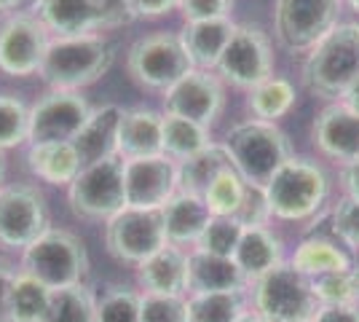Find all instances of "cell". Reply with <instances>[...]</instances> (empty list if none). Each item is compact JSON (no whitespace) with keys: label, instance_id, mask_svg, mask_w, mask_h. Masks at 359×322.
Segmentation results:
<instances>
[{"label":"cell","instance_id":"1","mask_svg":"<svg viewBox=\"0 0 359 322\" xmlns=\"http://www.w3.org/2000/svg\"><path fill=\"white\" fill-rule=\"evenodd\" d=\"M223 145L247 188H260V191L292 159V145L285 132L276 123L257 119L236 123L225 135Z\"/></svg>","mask_w":359,"mask_h":322},{"label":"cell","instance_id":"2","mask_svg":"<svg viewBox=\"0 0 359 322\" xmlns=\"http://www.w3.org/2000/svg\"><path fill=\"white\" fill-rule=\"evenodd\" d=\"M113 46L102 35H75V38H54L46 48L43 65L38 76L51 89L78 92L105 76L113 65Z\"/></svg>","mask_w":359,"mask_h":322},{"label":"cell","instance_id":"3","mask_svg":"<svg viewBox=\"0 0 359 322\" xmlns=\"http://www.w3.org/2000/svg\"><path fill=\"white\" fill-rule=\"evenodd\" d=\"M359 78V25L346 22L316 43L303 62V86L316 97H344Z\"/></svg>","mask_w":359,"mask_h":322},{"label":"cell","instance_id":"4","mask_svg":"<svg viewBox=\"0 0 359 322\" xmlns=\"http://www.w3.org/2000/svg\"><path fill=\"white\" fill-rule=\"evenodd\" d=\"M22 271L43 282L48 290L81 285L89 274V253L73 231L46 229L30 247L22 250Z\"/></svg>","mask_w":359,"mask_h":322},{"label":"cell","instance_id":"5","mask_svg":"<svg viewBox=\"0 0 359 322\" xmlns=\"http://www.w3.org/2000/svg\"><path fill=\"white\" fill-rule=\"evenodd\" d=\"M269 210L282 220H306L319 213L330 194L325 169L309 159H290L263 188Z\"/></svg>","mask_w":359,"mask_h":322},{"label":"cell","instance_id":"6","mask_svg":"<svg viewBox=\"0 0 359 322\" xmlns=\"http://www.w3.org/2000/svg\"><path fill=\"white\" fill-rule=\"evenodd\" d=\"M252 304L266 322H309L319 311L311 276L300 274L292 263H282L252 282Z\"/></svg>","mask_w":359,"mask_h":322},{"label":"cell","instance_id":"7","mask_svg":"<svg viewBox=\"0 0 359 322\" xmlns=\"http://www.w3.org/2000/svg\"><path fill=\"white\" fill-rule=\"evenodd\" d=\"M67 201L75 217L83 220H110L126 207L123 194V159L110 156L97 164H89L78 172L70 188Z\"/></svg>","mask_w":359,"mask_h":322},{"label":"cell","instance_id":"8","mask_svg":"<svg viewBox=\"0 0 359 322\" xmlns=\"http://www.w3.org/2000/svg\"><path fill=\"white\" fill-rule=\"evenodd\" d=\"M344 0H276L273 32L279 46L295 54H306L338 25Z\"/></svg>","mask_w":359,"mask_h":322},{"label":"cell","instance_id":"9","mask_svg":"<svg viewBox=\"0 0 359 322\" xmlns=\"http://www.w3.org/2000/svg\"><path fill=\"white\" fill-rule=\"evenodd\" d=\"M126 67L140 86L158 89V92H166L180 78L194 70L188 51L175 32H150L145 38H140L129 48Z\"/></svg>","mask_w":359,"mask_h":322},{"label":"cell","instance_id":"10","mask_svg":"<svg viewBox=\"0 0 359 322\" xmlns=\"http://www.w3.org/2000/svg\"><path fill=\"white\" fill-rule=\"evenodd\" d=\"M215 73L220 81L247 92L269 81L273 76V51L269 35L257 25H236Z\"/></svg>","mask_w":359,"mask_h":322},{"label":"cell","instance_id":"11","mask_svg":"<svg viewBox=\"0 0 359 322\" xmlns=\"http://www.w3.org/2000/svg\"><path fill=\"white\" fill-rule=\"evenodd\" d=\"M105 245L113 258L123 263L148 261L153 253L166 247V231L161 210H132L123 207L105 226Z\"/></svg>","mask_w":359,"mask_h":322},{"label":"cell","instance_id":"12","mask_svg":"<svg viewBox=\"0 0 359 322\" xmlns=\"http://www.w3.org/2000/svg\"><path fill=\"white\" fill-rule=\"evenodd\" d=\"M48 226L46 196L27 183L0 188V245L25 250L30 247Z\"/></svg>","mask_w":359,"mask_h":322},{"label":"cell","instance_id":"13","mask_svg":"<svg viewBox=\"0 0 359 322\" xmlns=\"http://www.w3.org/2000/svg\"><path fill=\"white\" fill-rule=\"evenodd\" d=\"M91 107L81 92H51L41 97L30 107V126H27V140L30 145L41 142H73L83 123L89 121Z\"/></svg>","mask_w":359,"mask_h":322},{"label":"cell","instance_id":"14","mask_svg":"<svg viewBox=\"0 0 359 322\" xmlns=\"http://www.w3.org/2000/svg\"><path fill=\"white\" fill-rule=\"evenodd\" d=\"M180 191L177 161L166 154L123 159V194L132 210H161Z\"/></svg>","mask_w":359,"mask_h":322},{"label":"cell","instance_id":"15","mask_svg":"<svg viewBox=\"0 0 359 322\" xmlns=\"http://www.w3.org/2000/svg\"><path fill=\"white\" fill-rule=\"evenodd\" d=\"M48 43V30L32 14H16L6 19L0 25V73L14 78L38 73Z\"/></svg>","mask_w":359,"mask_h":322},{"label":"cell","instance_id":"16","mask_svg":"<svg viewBox=\"0 0 359 322\" xmlns=\"http://www.w3.org/2000/svg\"><path fill=\"white\" fill-rule=\"evenodd\" d=\"M164 107L172 116H182L210 129L225 107L223 81L215 70H191L164 92Z\"/></svg>","mask_w":359,"mask_h":322},{"label":"cell","instance_id":"17","mask_svg":"<svg viewBox=\"0 0 359 322\" xmlns=\"http://www.w3.org/2000/svg\"><path fill=\"white\" fill-rule=\"evenodd\" d=\"M30 14L57 38L89 35L107 27L105 14L91 0H35Z\"/></svg>","mask_w":359,"mask_h":322},{"label":"cell","instance_id":"18","mask_svg":"<svg viewBox=\"0 0 359 322\" xmlns=\"http://www.w3.org/2000/svg\"><path fill=\"white\" fill-rule=\"evenodd\" d=\"M314 145L341 164L359 161V116L346 105L325 107L314 121Z\"/></svg>","mask_w":359,"mask_h":322},{"label":"cell","instance_id":"19","mask_svg":"<svg viewBox=\"0 0 359 322\" xmlns=\"http://www.w3.org/2000/svg\"><path fill=\"white\" fill-rule=\"evenodd\" d=\"M137 279L148 295H185L188 293V253L166 245L137 266Z\"/></svg>","mask_w":359,"mask_h":322},{"label":"cell","instance_id":"20","mask_svg":"<svg viewBox=\"0 0 359 322\" xmlns=\"http://www.w3.org/2000/svg\"><path fill=\"white\" fill-rule=\"evenodd\" d=\"M164 116L150 107H129L121 113L118 123V156L121 159H145L164 154L161 140Z\"/></svg>","mask_w":359,"mask_h":322},{"label":"cell","instance_id":"21","mask_svg":"<svg viewBox=\"0 0 359 322\" xmlns=\"http://www.w3.org/2000/svg\"><path fill=\"white\" fill-rule=\"evenodd\" d=\"M118 105H102L91 110L89 121L83 123V129L73 140L75 154L81 159V169L97 164L102 159L118 156V123H121Z\"/></svg>","mask_w":359,"mask_h":322},{"label":"cell","instance_id":"22","mask_svg":"<svg viewBox=\"0 0 359 322\" xmlns=\"http://www.w3.org/2000/svg\"><path fill=\"white\" fill-rule=\"evenodd\" d=\"M250 282L233 258L194 250L188 255V293H244Z\"/></svg>","mask_w":359,"mask_h":322},{"label":"cell","instance_id":"23","mask_svg":"<svg viewBox=\"0 0 359 322\" xmlns=\"http://www.w3.org/2000/svg\"><path fill=\"white\" fill-rule=\"evenodd\" d=\"M161 217H164L166 242L175 247H185L198 242V236L210 226L212 213L210 207H207V201L201 199V196L177 191L161 207Z\"/></svg>","mask_w":359,"mask_h":322},{"label":"cell","instance_id":"24","mask_svg":"<svg viewBox=\"0 0 359 322\" xmlns=\"http://www.w3.org/2000/svg\"><path fill=\"white\" fill-rule=\"evenodd\" d=\"M233 261L241 269V274L247 276V282L252 285L260 276H266L276 266L285 263V247H282V239L271 229L252 226V229H244V234H241Z\"/></svg>","mask_w":359,"mask_h":322},{"label":"cell","instance_id":"25","mask_svg":"<svg viewBox=\"0 0 359 322\" xmlns=\"http://www.w3.org/2000/svg\"><path fill=\"white\" fill-rule=\"evenodd\" d=\"M236 25L231 19H210V22H188L180 32V41L188 51V60L196 70H215L223 57L225 46Z\"/></svg>","mask_w":359,"mask_h":322},{"label":"cell","instance_id":"26","mask_svg":"<svg viewBox=\"0 0 359 322\" xmlns=\"http://www.w3.org/2000/svg\"><path fill=\"white\" fill-rule=\"evenodd\" d=\"M27 167L43 183L70 188V183L81 172V159L75 154L73 142H41V145H30Z\"/></svg>","mask_w":359,"mask_h":322},{"label":"cell","instance_id":"27","mask_svg":"<svg viewBox=\"0 0 359 322\" xmlns=\"http://www.w3.org/2000/svg\"><path fill=\"white\" fill-rule=\"evenodd\" d=\"M231 167H233V164H231V156H228L223 142H212L210 148H204L201 154L191 156L188 161H180L177 164L180 191L204 199L207 188L215 183V177Z\"/></svg>","mask_w":359,"mask_h":322},{"label":"cell","instance_id":"28","mask_svg":"<svg viewBox=\"0 0 359 322\" xmlns=\"http://www.w3.org/2000/svg\"><path fill=\"white\" fill-rule=\"evenodd\" d=\"M161 140H164V154L177 164L188 161L191 156L201 154L204 148L212 145L207 126L191 121V119H182V116H172V113H164Z\"/></svg>","mask_w":359,"mask_h":322},{"label":"cell","instance_id":"29","mask_svg":"<svg viewBox=\"0 0 359 322\" xmlns=\"http://www.w3.org/2000/svg\"><path fill=\"white\" fill-rule=\"evenodd\" d=\"M292 266L298 269L300 274L306 276H322V274H335V271H351L354 263L346 255L338 245H332L327 239H303L292 255Z\"/></svg>","mask_w":359,"mask_h":322},{"label":"cell","instance_id":"30","mask_svg":"<svg viewBox=\"0 0 359 322\" xmlns=\"http://www.w3.org/2000/svg\"><path fill=\"white\" fill-rule=\"evenodd\" d=\"M41 322H97V298L89 285L51 290V301Z\"/></svg>","mask_w":359,"mask_h":322},{"label":"cell","instance_id":"31","mask_svg":"<svg viewBox=\"0 0 359 322\" xmlns=\"http://www.w3.org/2000/svg\"><path fill=\"white\" fill-rule=\"evenodd\" d=\"M292 105H295V86L287 78L271 76L250 92V110L257 121L273 123L276 119L287 116Z\"/></svg>","mask_w":359,"mask_h":322},{"label":"cell","instance_id":"32","mask_svg":"<svg viewBox=\"0 0 359 322\" xmlns=\"http://www.w3.org/2000/svg\"><path fill=\"white\" fill-rule=\"evenodd\" d=\"M51 301V290L27 271H16L11 288V322H41Z\"/></svg>","mask_w":359,"mask_h":322},{"label":"cell","instance_id":"33","mask_svg":"<svg viewBox=\"0 0 359 322\" xmlns=\"http://www.w3.org/2000/svg\"><path fill=\"white\" fill-rule=\"evenodd\" d=\"M188 301V322H236L244 314V293H196Z\"/></svg>","mask_w":359,"mask_h":322},{"label":"cell","instance_id":"34","mask_svg":"<svg viewBox=\"0 0 359 322\" xmlns=\"http://www.w3.org/2000/svg\"><path fill=\"white\" fill-rule=\"evenodd\" d=\"M244 194H247V183L239 177V172L231 167L215 177V183H212L210 188H207V194H204V201H207V207H210L212 215L236 217L241 201H244Z\"/></svg>","mask_w":359,"mask_h":322},{"label":"cell","instance_id":"35","mask_svg":"<svg viewBox=\"0 0 359 322\" xmlns=\"http://www.w3.org/2000/svg\"><path fill=\"white\" fill-rule=\"evenodd\" d=\"M241 234H244V226L236 217L212 215L210 226L204 229V234L196 242V250L212 253V255H223V258H233V253H236V247L241 242Z\"/></svg>","mask_w":359,"mask_h":322},{"label":"cell","instance_id":"36","mask_svg":"<svg viewBox=\"0 0 359 322\" xmlns=\"http://www.w3.org/2000/svg\"><path fill=\"white\" fill-rule=\"evenodd\" d=\"M140 311L142 295L123 285H113L97 298V322H140Z\"/></svg>","mask_w":359,"mask_h":322},{"label":"cell","instance_id":"37","mask_svg":"<svg viewBox=\"0 0 359 322\" xmlns=\"http://www.w3.org/2000/svg\"><path fill=\"white\" fill-rule=\"evenodd\" d=\"M27 126H30L27 105L19 97L0 94V151L22 145L27 140Z\"/></svg>","mask_w":359,"mask_h":322},{"label":"cell","instance_id":"38","mask_svg":"<svg viewBox=\"0 0 359 322\" xmlns=\"http://www.w3.org/2000/svg\"><path fill=\"white\" fill-rule=\"evenodd\" d=\"M140 322H188V301L182 295H142Z\"/></svg>","mask_w":359,"mask_h":322},{"label":"cell","instance_id":"39","mask_svg":"<svg viewBox=\"0 0 359 322\" xmlns=\"http://www.w3.org/2000/svg\"><path fill=\"white\" fill-rule=\"evenodd\" d=\"M311 288L319 301V307H341V304H354V293L348 282V271H335V274H322L311 279Z\"/></svg>","mask_w":359,"mask_h":322},{"label":"cell","instance_id":"40","mask_svg":"<svg viewBox=\"0 0 359 322\" xmlns=\"http://www.w3.org/2000/svg\"><path fill=\"white\" fill-rule=\"evenodd\" d=\"M332 231L338 234V239L348 247L359 250V201L348 199L338 201V207L332 210Z\"/></svg>","mask_w":359,"mask_h":322},{"label":"cell","instance_id":"41","mask_svg":"<svg viewBox=\"0 0 359 322\" xmlns=\"http://www.w3.org/2000/svg\"><path fill=\"white\" fill-rule=\"evenodd\" d=\"M233 0H180V11L185 22H210V19H231Z\"/></svg>","mask_w":359,"mask_h":322},{"label":"cell","instance_id":"42","mask_svg":"<svg viewBox=\"0 0 359 322\" xmlns=\"http://www.w3.org/2000/svg\"><path fill=\"white\" fill-rule=\"evenodd\" d=\"M271 217L269 201H266V194L260 188H247L244 194V201H241L239 213H236V220H239L244 229H252V226H266Z\"/></svg>","mask_w":359,"mask_h":322},{"label":"cell","instance_id":"43","mask_svg":"<svg viewBox=\"0 0 359 322\" xmlns=\"http://www.w3.org/2000/svg\"><path fill=\"white\" fill-rule=\"evenodd\" d=\"M180 8V0H129L132 19H156Z\"/></svg>","mask_w":359,"mask_h":322},{"label":"cell","instance_id":"44","mask_svg":"<svg viewBox=\"0 0 359 322\" xmlns=\"http://www.w3.org/2000/svg\"><path fill=\"white\" fill-rule=\"evenodd\" d=\"M107 19V27H118V25H126L132 22V14H129V0H91Z\"/></svg>","mask_w":359,"mask_h":322},{"label":"cell","instance_id":"45","mask_svg":"<svg viewBox=\"0 0 359 322\" xmlns=\"http://www.w3.org/2000/svg\"><path fill=\"white\" fill-rule=\"evenodd\" d=\"M16 271L6 261H0V322H11V288Z\"/></svg>","mask_w":359,"mask_h":322},{"label":"cell","instance_id":"46","mask_svg":"<svg viewBox=\"0 0 359 322\" xmlns=\"http://www.w3.org/2000/svg\"><path fill=\"white\" fill-rule=\"evenodd\" d=\"M314 322H359L357 304H341V307H319Z\"/></svg>","mask_w":359,"mask_h":322},{"label":"cell","instance_id":"47","mask_svg":"<svg viewBox=\"0 0 359 322\" xmlns=\"http://www.w3.org/2000/svg\"><path fill=\"white\" fill-rule=\"evenodd\" d=\"M341 183H344L346 196L359 201V161L344 164V169H341Z\"/></svg>","mask_w":359,"mask_h":322},{"label":"cell","instance_id":"48","mask_svg":"<svg viewBox=\"0 0 359 322\" xmlns=\"http://www.w3.org/2000/svg\"><path fill=\"white\" fill-rule=\"evenodd\" d=\"M344 105L348 107V110H354L359 116V78L348 86V92L344 94Z\"/></svg>","mask_w":359,"mask_h":322},{"label":"cell","instance_id":"49","mask_svg":"<svg viewBox=\"0 0 359 322\" xmlns=\"http://www.w3.org/2000/svg\"><path fill=\"white\" fill-rule=\"evenodd\" d=\"M348 282H351V293H354V304H359V269L357 266L348 271Z\"/></svg>","mask_w":359,"mask_h":322},{"label":"cell","instance_id":"50","mask_svg":"<svg viewBox=\"0 0 359 322\" xmlns=\"http://www.w3.org/2000/svg\"><path fill=\"white\" fill-rule=\"evenodd\" d=\"M22 3H25V0H0V14H3V11H14Z\"/></svg>","mask_w":359,"mask_h":322},{"label":"cell","instance_id":"51","mask_svg":"<svg viewBox=\"0 0 359 322\" xmlns=\"http://www.w3.org/2000/svg\"><path fill=\"white\" fill-rule=\"evenodd\" d=\"M236 322H266V320H263V317H260L257 311H244V314H241V317Z\"/></svg>","mask_w":359,"mask_h":322},{"label":"cell","instance_id":"52","mask_svg":"<svg viewBox=\"0 0 359 322\" xmlns=\"http://www.w3.org/2000/svg\"><path fill=\"white\" fill-rule=\"evenodd\" d=\"M3 175H6V156L0 151V188H3Z\"/></svg>","mask_w":359,"mask_h":322},{"label":"cell","instance_id":"53","mask_svg":"<svg viewBox=\"0 0 359 322\" xmlns=\"http://www.w3.org/2000/svg\"><path fill=\"white\" fill-rule=\"evenodd\" d=\"M348 3H351V8H354V11H359V0H348Z\"/></svg>","mask_w":359,"mask_h":322},{"label":"cell","instance_id":"54","mask_svg":"<svg viewBox=\"0 0 359 322\" xmlns=\"http://www.w3.org/2000/svg\"><path fill=\"white\" fill-rule=\"evenodd\" d=\"M309 322H314V320H309Z\"/></svg>","mask_w":359,"mask_h":322}]
</instances>
